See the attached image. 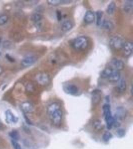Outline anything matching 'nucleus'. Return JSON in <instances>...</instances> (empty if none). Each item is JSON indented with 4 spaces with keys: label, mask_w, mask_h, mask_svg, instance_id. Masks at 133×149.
I'll use <instances>...</instances> for the list:
<instances>
[{
    "label": "nucleus",
    "mask_w": 133,
    "mask_h": 149,
    "mask_svg": "<svg viewBox=\"0 0 133 149\" xmlns=\"http://www.w3.org/2000/svg\"><path fill=\"white\" fill-rule=\"evenodd\" d=\"M127 112L126 109L123 107H118L116 109V113L115 115V118H114V121L113 125H114L116 127H118L120 126L119 122L118 120H122L124 119L126 117Z\"/></svg>",
    "instance_id": "6"
},
{
    "label": "nucleus",
    "mask_w": 133,
    "mask_h": 149,
    "mask_svg": "<svg viewBox=\"0 0 133 149\" xmlns=\"http://www.w3.org/2000/svg\"><path fill=\"white\" fill-rule=\"evenodd\" d=\"M6 119L7 123L9 124H15L18 121V118L14 115L10 109L7 110L5 112Z\"/></svg>",
    "instance_id": "12"
},
{
    "label": "nucleus",
    "mask_w": 133,
    "mask_h": 149,
    "mask_svg": "<svg viewBox=\"0 0 133 149\" xmlns=\"http://www.w3.org/2000/svg\"><path fill=\"white\" fill-rule=\"evenodd\" d=\"M122 50H123V54L125 56L130 57L133 53V42L131 41L126 42Z\"/></svg>",
    "instance_id": "11"
},
{
    "label": "nucleus",
    "mask_w": 133,
    "mask_h": 149,
    "mask_svg": "<svg viewBox=\"0 0 133 149\" xmlns=\"http://www.w3.org/2000/svg\"><path fill=\"white\" fill-rule=\"evenodd\" d=\"M48 3L50 5L53 6H57L61 4H65V3H70L69 1H63V0H48L47 1Z\"/></svg>",
    "instance_id": "22"
},
{
    "label": "nucleus",
    "mask_w": 133,
    "mask_h": 149,
    "mask_svg": "<svg viewBox=\"0 0 133 149\" xmlns=\"http://www.w3.org/2000/svg\"><path fill=\"white\" fill-rule=\"evenodd\" d=\"M112 137V135L111 134L110 132H106L105 133L104 135L103 136V140L104 141V142H107L108 141L110 140V139Z\"/></svg>",
    "instance_id": "27"
},
{
    "label": "nucleus",
    "mask_w": 133,
    "mask_h": 149,
    "mask_svg": "<svg viewBox=\"0 0 133 149\" xmlns=\"http://www.w3.org/2000/svg\"><path fill=\"white\" fill-rule=\"evenodd\" d=\"M89 39L84 36H81L75 38L72 41L71 46L74 49L77 50H84L87 49L89 46Z\"/></svg>",
    "instance_id": "3"
},
{
    "label": "nucleus",
    "mask_w": 133,
    "mask_h": 149,
    "mask_svg": "<svg viewBox=\"0 0 133 149\" xmlns=\"http://www.w3.org/2000/svg\"><path fill=\"white\" fill-rule=\"evenodd\" d=\"M116 9V3L114 2H111L107 6L106 9V13L109 15H112L115 12Z\"/></svg>",
    "instance_id": "21"
},
{
    "label": "nucleus",
    "mask_w": 133,
    "mask_h": 149,
    "mask_svg": "<svg viewBox=\"0 0 133 149\" xmlns=\"http://www.w3.org/2000/svg\"><path fill=\"white\" fill-rule=\"evenodd\" d=\"M108 67L114 70L120 72L124 69L125 64L123 61L121 60L114 58L110 61Z\"/></svg>",
    "instance_id": "8"
},
{
    "label": "nucleus",
    "mask_w": 133,
    "mask_h": 149,
    "mask_svg": "<svg viewBox=\"0 0 133 149\" xmlns=\"http://www.w3.org/2000/svg\"><path fill=\"white\" fill-rule=\"evenodd\" d=\"M127 89L126 81L124 79H120L118 81L117 90L120 93H124Z\"/></svg>",
    "instance_id": "17"
},
{
    "label": "nucleus",
    "mask_w": 133,
    "mask_h": 149,
    "mask_svg": "<svg viewBox=\"0 0 133 149\" xmlns=\"http://www.w3.org/2000/svg\"><path fill=\"white\" fill-rule=\"evenodd\" d=\"M62 88L64 92L68 95H76L80 92L78 86L71 83H65L63 84Z\"/></svg>",
    "instance_id": "7"
},
{
    "label": "nucleus",
    "mask_w": 133,
    "mask_h": 149,
    "mask_svg": "<svg viewBox=\"0 0 133 149\" xmlns=\"http://www.w3.org/2000/svg\"><path fill=\"white\" fill-rule=\"evenodd\" d=\"M103 12L102 10H99L96 12V26H101V24L103 22Z\"/></svg>",
    "instance_id": "23"
},
{
    "label": "nucleus",
    "mask_w": 133,
    "mask_h": 149,
    "mask_svg": "<svg viewBox=\"0 0 133 149\" xmlns=\"http://www.w3.org/2000/svg\"><path fill=\"white\" fill-rule=\"evenodd\" d=\"M9 17L6 15H0V26H3L8 21Z\"/></svg>",
    "instance_id": "26"
},
{
    "label": "nucleus",
    "mask_w": 133,
    "mask_h": 149,
    "mask_svg": "<svg viewBox=\"0 0 133 149\" xmlns=\"http://www.w3.org/2000/svg\"><path fill=\"white\" fill-rule=\"evenodd\" d=\"M6 58L10 62H14L15 61V60L14 58L12 57V56L10 55L9 54H7L6 55Z\"/></svg>",
    "instance_id": "31"
},
{
    "label": "nucleus",
    "mask_w": 133,
    "mask_h": 149,
    "mask_svg": "<svg viewBox=\"0 0 133 149\" xmlns=\"http://www.w3.org/2000/svg\"><path fill=\"white\" fill-rule=\"evenodd\" d=\"M9 135L10 136V138L13 139V140L17 141L19 139L20 136H19L18 132L15 130H13L9 133Z\"/></svg>",
    "instance_id": "25"
},
{
    "label": "nucleus",
    "mask_w": 133,
    "mask_h": 149,
    "mask_svg": "<svg viewBox=\"0 0 133 149\" xmlns=\"http://www.w3.org/2000/svg\"><path fill=\"white\" fill-rule=\"evenodd\" d=\"M1 55V53L0 52V56Z\"/></svg>",
    "instance_id": "35"
},
{
    "label": "nucleus",
    "mask_w": 133,
    "mask_h": 149,
    "mask_svg": "<svg viewBox=\"0 0 133 149\" xmlns=\"http://www.w3.org/2000/svg\"><path fill=\"white\" fill-rule=\"evenodd\" d=\"M21 109L25 113H29L33 111L34 107L32 104L29 102H24L21 104Z\"/></svg>",
    "instance_id": "16"
},
{
    "label": "nucleus",
    "mask_w": 133,
    "mask_h": 149,
    "mask_svg": "<svg viewBox=\"0 0 133 149\" xmlns=\"http://www.w3.org/2000/svg\"><path fill=\"white\" fill-rule=\"evenodd\" d=\"M103 110L107 128L109 129H111L113 125L114 119L112 115L110 105L109 104H105L103 107Z\"/></svg>",
    "instance_id": "4"
},
{
    "label": "nucleus",
    "mask_w": 133,
    "mask_h": 149,
    "mask_svg": "<svg viewBox=\"0 0 133 149\" xmlns=\"http://www.w3.org/2000/svg\"><path fill=\"white\" fill-rule=\"evenodd\" d=\"M43 17L42 15L39 14H33L31 17V20L34 22L38 29H41L42 26V20Z\"/></svg>",
    "instance_id": "14"
},
{
    "label": "nucleus",
    "mask_w": 133,
    "mask_h": 149,
    "mask_svg": "<svg viewBox=\"0 0 133 149\" xmlns=\"http://www.w3.org/2000/svg\"><path fill=\"white\" fill-rule=\"evenodd\" d=\"M101 76L111 82H117L121 79L119 71L112 69L108 66L101 72Z\"/></svg>",
    "instance_id": "2"
},
{
    "label": "nucleus",
    "mask_w": 133,
    "mask_h": 149,
    "mask_svg": "<svg viewBox=\"0 0 133 149\" xmlns=\"http://www.w3.org/2000/svg\"><path fill=\"white\" fill-rule=\"evenodd\" d=\"M92 102L94 105H96L100 102L101 100V91L100 90H95L92 92Z\"/></svg>",
    "instance_id": "15"
},
{
    "label": "nucleus",
    "mask_w": 133,
    "mask_h": 149,
    "mask_svg": "<svg viewBox=\"0 0 133 149\" xmlns=\"http://www.w3.org/2000/svg\"><path fill=\"white\" fill-rule=\"evenodd\" d=\"M93 126L95 130H101L102 128L103 125L100 120H96L93 123Z\"/></svg>",
    "instance_id": "24"
},
{
    "label": "nucleus",
    "mask_w": 133,
    "mask_h": 149,
    "mask_svg": "<svg viewBox=\"0 0 133 149\" xmlns=\"http://www.w3.org/2000/svg\"><path fill=\"white\" fill-rule=\"evenodd\" d=\"M36 79L38 83L42 86H46L50 83V76L46 73H41L38 74Z\"/></svg>",
    "instance_id": "10"
},
{
    "label": "nucleus",
    "mask_w": 133,
    "mask_h": 149,
    "mask_svg": "<svg viewBox=\"0 0 133 149\" xmlns=\"http://www.w3.org/2000/svg\"><path fill=\"white\" fill-rule=\"evenodd\" d=\"M12 143L13 146L15 149H22L21 147L18 143L16 141L12 140Z\"/></svg>",
    "instance_id": "28"
},
{
    "label": "nucleus",
    "mask_w": 133,
    "mask_h": 149,
    "mask_svg": "<svg viewBox=\"0 0 133 149\" xmlns=\"http://www.w3.org/2000/svg\"><path fill=\"white\" fill-rule=\"evenodd\" d=\"M2 123L1 122V121H0V128L2 127Z\"/></svg>",
    "instance_id": "33"
},
{
    "label": "nucleus",
    "mask_w": 133,
    "mask_h": 149,
    "mask_svg": "<svg viewBox=\"0 0 133 149\" xmlns=\"http://www.w3.org/2000/svg\"><path fill=\"white\" fill-rule=\"evenodd\" d=\"M47 114L53 125L59 126L62 123L63 118V111L59 103L55 102L48 105Z\"/></svg>",
    "instance_id": "1"
},
{
    "label": "nucleus",
    "mask_w": 133,
    "mask_h": 149,
    "mask_svg": "<svg viewBox=\"0 0 133 149\" xmlns=\"http://www.w3.org/2000/svg\"><path fill=\"white\" fill-rule=\"evenodd\" d=\"M101 26L104 29H105L106 31H112L114 29V24H113L110 20H107V19L103 20Z\"/></svg>",
    "instance_id": "19"
},
{
    "label": "nucleus",
    "mask_w": 133,
    "mask_h": 149,
    "mask_svg": "<svg viewBox=\"0 0 133 149\" xmlns=\"http://www.w3.org/2000/svg\"><path fill=\"white\" fill-rule=\"evenodd\" d=\"M133 1L132 0L125 1L124 3V10L127 13H130L133 11Z\"/></svg>",
    "instance_id": "20"
},
{
    "label": "nucleus",
    "mask_w": 133,
    "mask_h": 149,
    "mask_svg": "<svg viewBox=\"0 0 133 149\" xmlns=\"http://www.w3.org/2000/svg\"><path fill=\"white\" fill-rule=\"evenodd\" d=\"M38 58L34 55H29L22 59L21 61V65L24 67H29L36 62Z\"/></svg>",
    "instance_id": "9"
},
{
    "label": "nucleus",
    "mask_w": 133,
    "mask_h": 149,
    "mask_svg": "<svg viewBox=\"0 0 133 149\" xmlns=\"http://www.w3.org/2000/svg\"><path fill=\"white\" fill-rule=\"evenodd\" d=\"M4 72V69L3 67H2V66L0 65V75L2 74L3 72Z\"/></svg>",
    "instance_id": "32"
},
{
    "label": "nucleus",
    "mask_w": 133,
    "mask_h": 149,
    "mask_svg": "<svg viewBox=\"0 0 133 149\" xmlns=\"http://www.w3.org/2000/svg\"><path fill=\"white\" fill-rule=\"evenodd\" d=\"M1 41H2V39H1V38H0V45H1Z\"/></svg>",
    "instance_id": "34"
},
{
    "label": "nucleus",
    "mask_w": 133,
    "mask_h": 149,
    "mask_svg": "<svg viewBox=\"0 0 133 149\" xmlns=\"http://www.w3.org/2000/svg\"><path fill=\"white\" fill-rule=\"evenodd\" d=\"M117 133L118 136H119L120 137H123V136L125 135V131L124 129H120L119 130H118V131L117 132Z\"/></svg>",
    "instance_id": "29"
},
{
    "label": "nucleus",
    "mask_w": 133,
    "mask_h": 149,
    "mask_svg": "<svg viewBox=\"0 0 133 149\" xmlns=\"http://www.w3.org/2000/svg\"><path fill=\"white\" fill-rule=\"evenodd\" d=\"M95 19V15L92 10H87L83 17V20L86 24H90L94 22Z\"/></svg>",
    "instance_id": "13"
},
{
    "label": "nucleus",
    "mask_w": 133,
    "mask_h": 149,
    "mask_svg": "<svg viewBox=\"0 0 133 149\" xmlns=\"http://www.w3.org/2000/svg\"><path fill=\"white\" fill-rule=\"evenodd\" d=\"M125 42V41L121 37L115 36L110 39V46L115 50H122Z\"/></svg>",
    "instance_id": "5"
},
{
    "label": "nucleus",
    "mask_w": 133,
    "mask_h": 149,
    "mask_svg": "<svg viewBox=\"0 0 133 149\" xmlns=\"http://www.w3.org/2000/svg\"><path fill=\"white\" fill-rule=\"evenodd\" d=\"M73 27H74V24L70 20H66L62 23L61 29L63 31L67 32L70 31Z\"/></svg>",
    "instance_id": "18"
},
{
    "label": "nucleus",
    "mask_w": 133,
    "mask_h": 149,
    "mask_svg": "<svg viewBox=\"0 0 133 149\" xmlns=\"http://www.w3.org/2000/svg\"><path fill=\"white\" fill-rule=\"evenodd\" d=\"M56 17H57V19L58 21H60V20H62V12L60 11V10L56 11Z\"/></svg>",
    "instance_id": "30"
}]
</instances>
